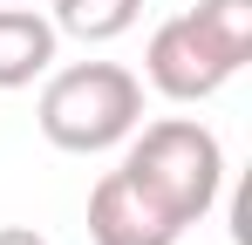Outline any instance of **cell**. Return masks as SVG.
I'll use <instances>...</instances> for the list:
<instances>
[{"label":"cell","mask_w":252,"mask_h":245,"mask_svg":"<svg viewBox=\"0 0 252 245\" xmlns=\"http://www.w3.org/2000/svg\"><path fill=\"white\" fill-rule=\"evenodd\" d=\"M41 136L68 157H95L129 143V129L143 122V75H129L123 61H68L48 68L41 89Z\"/></svg>","instance_id":"6da1fadb"},{"label":"cell","mask_w":252,"mask_h":245,"mask_svg":"<svg viewBox=\"0 0 252 245\" xmlns=\"http://www.w3.org/2000/svg\"><path fill=\"white\" fill-rule=\"evenodd\" d=\"M123 170L191 232L198 218H211V204L225 191V143H218L198 116L136 122V129H129V150H123Z\"/></svg>","instance_id":"7a4b0ae2"},{"label":"cell","mask_w":252,"mask_h":245,"mask_svg":"<svg viewBox=\"0 0 252 245\" xmlns=\"http://www.w3.org/2000/svg\"><path fill=\"white\" fill-rule=\"evenodd\" d=\"M143 75H150V89H157L164 102H205V95H218V89L232 82V68L211 55V41L191 28V14H170V21L150 28Z\"/></svg>","instance_id":"3957f363"},{"label":"cell","mask_w":252,"mask_h":245,"mask_svg":"<svg viewBox=\"0 0 252 245\" xmlns=\"http://www.w3.org/2000/svg\"><path fill=\"white\" fill-rule=\"evenodd\" d=\"M89 239L95 245H177L184 225L116 163V170L89 191Z\"/></svg>","instance_id":"277c9868"},{"label":"cell","mask_w":252,"mask_h":245,"mask_svg":"<svg viewBox=\"0 0 252 245\" xmlns=\"http://www.w3.org/2000/svg\"><path fill=\"white\" fill-rule=\"evenodd\" d=\"M55 21L34 14V7H21V0H0V89H28V82H41L55 68Z\"/></svg>","instance_id":"5b68a950"},{"label":"cell","mask_w":252,"mask_h":245,"mask_svg":"<svg viewBox=\"0 0 252 245\" xmlns=\"http://www.w3.org/2000/svg\"><path fill=\"white\" fill-rule=\"evenodd\" d=\"M191 28L211 41V55L239 75L252 61V0H198L191 7Z\"/></svg>","instance_id":"8992f818"},{"label":"cell","mask_w":252,"mask_h":245,"mask_svg":"<svg viewBox=\"0 0 252 245\" xmlns=\"http://www.w3.org/2000/svg\"><path fill=\"white\" fill-rule=\"evenodd\" d=\"M55 34H75V41H116L143 21V0H55Z\"/></svg>","instance_id":"52a82bcc"},{"label":"cell","mask_w":252,"mask_h":245,"mask_svg":"<svg viewBox=\"0 0 252 245\" xmlns=\"http://www.w3.org/2000/svg\"><path fill=\"white\" fill-rule=\"evenodd\" d=\"M0 245H48L34 225H0Z\"/></svg>","instance_id":"ba28073f"}]
</instances>
